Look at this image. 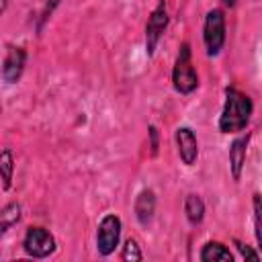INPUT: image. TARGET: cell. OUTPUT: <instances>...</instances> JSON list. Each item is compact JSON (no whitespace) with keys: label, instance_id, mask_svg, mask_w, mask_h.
Segmentation results:
<instances>
[{"label":"cell","instance_id":"19","mask_svg":"<svg viewBox=\"0 0 262 262\" xmlns=\"http://www.w3.org/2000/svg\"><path fill=\"white\" fill-rule=\"evenodd\" d=\"M223 2H225L227 6H233V4H235V0H223Z\"/></svg>","mask_w":262,"mask_h":262},{"label":"cell","instance_id":"17","mask_svg":"<svg viewBox=\"0 0 262 262\" xmlns=\"http://www.w3.org/2000/svg\"><path fill=\"white\" fill-rule=\"evenodd\" d=\"M237 248H239V252L244 254V258H250V260H258V254H254L248 246H242V244H237Z\"/></svg>","mask_w":262,"mask_h":262},{"label":"cell","instance_id":"3","mask_svg":"<svg viewBox=\"0 0 262 262\" xmlns=\"http://www.w3.org/2000/svg\"><path fill=\"white\" fill-rule=\"evenodd\" d=\"M203 39H205L209 55H217L221 51V47L225 43V16L219 8H213L207 12Z\"/></svg>","mask_w":262,"mask_h":262},{"label":"cell","instance_id":"8","mask_svg":"<svg viewBox=\"0 0 262 262\" xmlns=\"http://www.w3.org/2000/svg\"><path fill=\"white\" fill-rule=\"evenodd\" d=\"M176 143H178V154L182 158V162L186 166H192L196 162L199 156V145H196V137L188 127H180L176 131Z\"/></svg>","mask_w":262,"mask_h":262},{"label":"cell","instance_id":"10","mask_svg":"<svg viewBox=\"0 0 262 262\" xmlns=\"http://www.w3.org/2000/svg\"><path fill=\"white\" fill-rule=\"evenodd\" d=\"M154 207H156L154 192H151V190H143V192L137 196V203H135V213H137V219H139L141 225H147V223L151 221Z\"/></svg>","mask_w":262,"mask_h":262},{"label":"cell","instance_id":"14","mask_svg":"<svg viewBox=\"0 0 262 262\" xmlns=\"http://www.w3.org/2000/svg\"><path fill=\"white\" fill-rule=\"evenodd\" d=\"M12 170H14V160H12L10 149L0 151V174H2V180H4V188H8V186H10Z\"/></svg>","mask_w":262,"mask_h":262},{"label":"cell","instance_id":"12","mask_svg":"<svg viewBox=\"0 0 262 262\" xmlns=\"http://www.w3.org/2000/svg\"><path fill=\"white\" fill-rule=\"evenodd\" d=\"M18 219H20V207L16 203H10L4 209H0V235H4L14 223H18Z\"/></svg>","mask_w":262,"mask_h":262},{"label":"cell","instance_id":"13","mask_svg":"<svg viewBox=\"0 0 262 262\" xmlns=\"http://www.w3.org/2000/svg\"><path fill=\"white\" fill-rule=\"evenodd\" d=\"M184 211H186V217L190 223H201L203 215H205V205L196 194H188L186 203H184Z\"/></svg>","mask_w":262,"mask_h":262},{"label":"cell","instance_id":"11","mask_svg":"<svg viewBox=\"0 0 262 262\" xmlns=\"http://www.w3.org/2000/svg\"><path fill=\"white\" fill-rule=\"evenodd\" d=\"M201 260H203V262H231L233 256H231V252H229L223 244H219V242H209V244L203 248V252H201Z\"/></svg>","mask_w":262,"mask_h":262},{"label":"cell","instance_id":"9","mask_svg":"<svg viewBox=\"0 0 262 262\" xmlns=\"http://www.w3.org/2000/svg\"><path fill=\"white\" fill-rule=\"evenodd\" d=\"M248 139H250V135L239 137V139H235L233 145L229 147V164H231V172H233V178H235V180H239V176H242V168H244V162H246Z\"/></svg>","mask_w":262,"mask_h":262},{"label":"cell","instance_id":"16","mask_svg":"<svg viewBox=\"0 0 262 262\" xmlns=\"http://www.w3.org/2000/svg\"><path fill=\"white\" fill-rule=\"evenodd\" d=\"M254 217H256V239L260 244L262 235H260V199H258V194H254Z\"/></svg>","mask_w":262,"mask_h":262},{"label":"cell","instance_id":"7","mask_svg":"<svg viewBox=\"0 0 262 262\" xmlns=\"http://www.w3.org/2000/svg\"><path fill=\"white\" fill-rule=\"evenodd\" d=\"M25 49L23 47H16V45H10L8 47V53L4 57V66H2V76L6 82H16L18 76L23 74V68H25Z\"/></svg>","mask_w":262,"mask_h":262},{"label":"cell","instance_id":"15","mask_svg":"<svg viewBox=\"0 0 262 262\" xmlns=\"http://www.w3.org/2000/svg\"><path fill=\"white\" fill-rule=\"evenodd\" d=\"M121 258L123 260H141L143 258V254H141V250H139V246H137L135 239H127L125 242V248H123Z\"/></svg>","mask_w":262,"mask_h":262},{"label":"cell","instance_id":"4","mask_svg":"<svg viewBox=\"0 0 262 262\" xmlns=\"http://www.w3.org/2000/svg\"><path fill=\"white\" fill-rule=\"evenodd\" d=\"M121 237V219L117 215H106L100 225H98V233H96V248L102 256H108L115 252L117 244Z\"/></svg>","mask_w":262,"mask_h":262},{"label":"cell","instance_id":"5","mask_svg":"<svg viewBox=\"0 0 262 262\" xmlns=\"http://www.w3.org/2000/svg\"><path fill=\"white\" fill-rule=\"evenodd\" d=\"M23 246H25V252L29 256H33V258H45V256H49L55 250V239H53V235L47 229H43V227H31L27 231V235H25Z\"/></svg>","mask_w":262,"mask_h":262},{"label":"cell","instance_id":"6","mask_svg":"<svg viewBox=\"0 0 262 262\" xmlns=\"http://www.w3.org/2000/svg\"><path fill=\"white\" fill-rule=\"evenodd\" d=\"M166 25H168L166 4L160 2V6L151 12V16H149V20L145 25V47H147V53L149 55L154 53V49H156V45H158V41H160V37L164 33V29H166Z\"/></svg>","mask_w":262,"mask_h":262},{"label":"cell","instance_id":"2","mask_svg":"<svg viewBox=\"0 0 262 262\" xmlns=\"http://www.w3.org/2000/svg\"><path fill=\"white\" fill-rule=\"evenodd\" d=\"M172 82H174V88L182 94H188L199 86V78H196V72L192 68V61H190L188 43H182V47H180V53L176 57V66L172 72Z\"/></svg>","mask_w":262,"mask_h":262},{"label":"cell","instance_id":"1","mask_svg":"<svg viewBox=\"0 0 262 262\" xmlns=\"http://www.w3.org/2000/svg\"><path fill=\"white\" fill-rule=\"evenodd\" d=\"M252 117V100L248 94L227 88L225 90V106L219 117V131L221 133H235L244 131Z\"/></svg>","mask_w":262,"mask_h":262},{"label":"cell","instance_id":"18","mask_svg":"<svg viewBox=\"0 0 262 262\" xmlns=\"http://www.w3.org/2000/svg\"><path fill=\"white\" fill-rule=\"evenodd\" d=\"M149 131H151V151L156 154V149H158V141H156V135H158V133H156V127H151Z\"/></svg>","mask_w":262,"mask_h":262}]
</instances>
